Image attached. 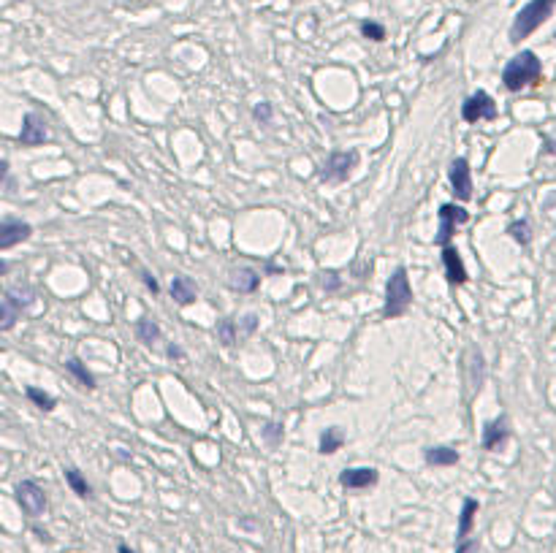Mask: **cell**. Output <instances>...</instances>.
Masks as SVG:
<instances>
[{
	"label": "cell",
	"instance_id": "obj_20",
	"mask_svg": "<svg viewBox=\"0 0 556 553\" xmlns=\"http://www.w3.org/2000/svg\"><path fill=\"white\" fill-rule=\"evenodd\" d=\"M342 445H345V431L339 429V426H331V429H326L323 434H320L318 451L323 453V456H334Z\"/></svg>",
	"mask_w": 556,
	"mask_h": 553
},
{
	"label": "cell",
	"instance_id": "obj_3",
	"mask_svg": "<svg viewBox=\"0 0 556 553\" xmlns=\"http://www.w3.org/2000/svg\"><path fill=\"white\" fill-rule=\"evenodd\" d=\"M412 304V287H410V277H407V268L396 266L393 274L386 282V304H383V315L388 320H396L402 315H407V309Z\"/></svg>",
	"mask_w": 556,
	"mask_h": 553
},
{
	"label": "cell",
	"instance_id": "obj_22",
	"mask_svg": "<svg viewBox=\"0 0 556 553\" xmlns=\"http://www.w3.org/2000/svg\"><path fill=\"white\" fill-rule=\"evenodd\" d=\"M136 336H139V342H144L147 348H152L163 334H161V326L155 323V320H149V318H139L136 320Z\"/></svg>",
	"mask_w": 556,
	"mask_h": 553
},
{
	"label": "cell",
	"instance_id": "obj_23",
	"mask_svg": "<svg viewBox=\"0 0 556 553\" xmlns=\"http://www.w3.org/2000/svg\"><path fill=\"white\" fill-rule=\"evenodd\" d=\"M217 339H220L226 348L239 345V342H242V328H239V323H236V320H231V318L220 320V323H217Z\"/></svg>",
	"mask_w": 556,
	"mask_h": 553
},
{
	"label": "cell",
	"instance_id": "obj_32",
	"mask_svg": "<svg viewBox=\"0 0 556 553\" xmlns=\"http://www.w3.org/2000/svg\"><path fill=\"white\" fill-rule=\"evenodd\" d=\"M165 353H168V358H185V350L179 348V345H168Z\"/></svg>",
	"mask_w": 556,
	"mask_h": 553
},
{
	"label": "cell",
	"instance_id": "obj_27",
	"mask_svg": "<svg viewBox=\"0 0 556 553\" xmlns=\"http://www.w3.org/2000/svg\"><path fill=\"white\" fill-rule=\"evenodd\" d=\"M261 437L266 439V445L277 448V445L283 442V437H285V434H283V426H280V423H266V426L261 429Z\"/></svg>",
	"mask_w": 556,
	"mask_h": 553
},
{
	"label": "cell",
	"instance_id": "obj_21",
	"mask_svg": "<svg viewBox=\"0 0 556 553\" xmlns=\"http://www.w3.org/2000/svg\"><path fill=\"white\" fill-rule=\"evenodd\" d=\"M65 369H68V371H71V374L79 380V385H82V388L95 390V374L84 367L82 358H76V355H74V358H68V361H65Z\"/></svg>",
	"mask_w": 556,
	"mask_h": 553
},
{
	"label": "cell",
	"instance_id": "obj_7",
	"mask_svg": "<svg viewBox=\"0 0 556 553\" xmlns=\"http://www.w3.org/2000/svg\"><path fill=\"white\" fill-rule=\"evenodd\" d=\"M461 120L464 123H483V120H496V103L486 90L473 93L467 101L461 103Z\"/></svg>",
	"mask_w": 556,
	"mask_h": 553
},
{
	"label": "cell",
	"instance_id": "obj_11",
	"mask_svg": "<svg viewBox=\"0 0 556 553\" xmlns=\"http://www.w3.org/2000/svg\"><path fill=\"white\" fill-rule=\"evenodd\" d=\"M33 236V226L30 223H22L17 217H3L0 223V250H11L17 247L20 242H27Z\"/></svg>",
	"mask_w": 556,
	"mask_h": 553
},
{
	"label": "cell",
	"instance_id": "obj_30",
	"mask_svg": "<svg viewBox=\"0 0 556 553\" xmlns=\"http://www.w3.org/2000/svg\"><path fill=\"white\" fill-rule=\"evenodd\" d=\"M142 282H144V285L149 287V290H152V296H155V293H161V285H158V280H155V277H152V274H149L147 268H142Z\"/></svg>",
	"mask_w": 556,
	"mask_h": 553
},
{
	"label": "cell",
	"instance_id": "obj_2",
	"mask_svg": "<svg viewBox=\"0 0 556 553\" xmlns=\"http://www.w3.org/2000/svg\"><path fill=\"white\" fill-rule=\"evenodd\" d=\"M554 8H556V0H529V3H524L515 11L513 22H510V33H508L510 43L518 46L521 41H527L537 27H543V22L551 20Z\"/></svg>",
	"mask_w": 556,
	"mask_h": 553
},
{
	"label": "cell",
	"instance_id": "obj_29",
	"mask_svg": "<svg viewBox=\"0 0 556 553\" xmlns=\"http://www.w3.org/2000/svg\"><path fill=\"white\" fill-rule=\"evenodd\" d=\"M239 328H242V339H248L250 334H255V328H258V318L250 312V315H245V318H242Z\"/></svg>",
	"mask_w": 556,
	"mask_h": 553
},
{
	"label": "cell",
	"instance_id": "obj_25",
	"mask_svg": "<svg viewBox=\"0 0 556 553\" xmlns=\"http://www.w3.org/2000/svg\"><path fill=\"white\" fill-rule=\"evenodd\" d=\"M27 393V399L39 407V410H43V412H52L55 407H57V399L52 396V393H46V390H41V388H36V385H30V388L25 390Z\"/></svg>",
	"mask_w": 556,
	"mask_h": 553
},
{
	"label": "cell",
	"instance_id": "obj_17",
	"mask_svg": "<svg viewBox=\"0 0 556 553\" xmlns=\"http://www.w3.org/2000/svg\"><path fill=\"white\" fill-rule=\"evenodd\" d=\"M477 510H480L477 499L467 496V499H464V505H461V512H459V529H456V540H459V542H464V540L470 537V532H473V526H475V515H477Z\"/></svg>",
	"mask_w": 556,
	"mask_h": 553
},
{
	"label": "cell",
	"instance_id": "obj_24",
	"mask_svg": "<svg viewBox=\"0 0 556 553\" xmlns=\"http://www.w3.org/2000/svg\"><path fill=\"white\" fill-rule=\"evenodd\" d=\"M508 236L513 239L515 245L527 247L532 242V226H529V220L527 217H521V220H513L510 226H508Z\"/></svg>",
	"mask_w": 556,
	"mask_h": 553
},
{
	"label": "cell",
	"instance_id": "obj_4",
	"mask_svg": "<svg viewBox=\"0 0 556 553\" xmlns=\"http://www.w3.org/2000/svg\"><path fill=\"white\" fill-rule=\"evenodd\" d=\"M470 220V212L459 204H442L437 212V233H434V245L448 247L456 236V228L464 226Z\"/></svg>",
	"mask_w": 556,
	"mask_h": 553
},
{
	"label": "cell",
	"instance_id": "obj_9",
	"mask_svg": "<svg viewBox=\"0 0 556 553\" xmlns=\"http://www.w3.org/2000/svg\"><path fill=\"white\" fill-rule=\"evenodd\" d=\"M17 502H20V507L25 515H30V518H39L46 512V493L43 489L36 483V480H22L20 486H17Z\"/></svg>",
	"mask_w": 556,
	"mask_h": 553
},
{
	"label": "cell",
	"instance_id": "obj_33",
	"mask_svg": "<svg viewBox=\"0 0 556 553\" xmlns=\"http://www.w3.org/2000/svg\"><path fill=\"white\" fill-rule=\"evenodd\" d=\"M117 553H136V551H130L128 545H117Z\"/></svg>",
	"mask_w": 556,
	"mask_h": 553
},
{
	"label": "cell",
	"instance_id": "obj_13",
	"mask_svg": "<svg viewBox=\"0 0 556 553\" xmlns=\"http://www.w3.org/2000/svg\"><path fill=\"white\" fill-rule=\"evenodd\" d=\"M442 268H445V277H448V282L454 287H461L470 282V274H467V266H464V261H461V255H459V250L456 247H442Z\"/></svg>",
	"mask_w": 556,
	"mask_h": 553
},
{
	"label": "cell",
	"instance_id": "obj_5",
	"mask_svg": "<svg viewBox=\"0 0 556 553\" xmlns=\"http://www.w3.org/2000/svg\"><path fill=\"white\" fill-rule=\"evenodd\" d=\"M36 299V293L30 287H8L0 304V331H11L14 323L20 320L22 309L30 307Z\"/></svg>",
	"mask_w": 556,
	"mask_h": 553
},
{
	"label": "cell",
	"instance_id": "obj_19",
	"mask_svg": "<svg viewBox=\"0 0 556 553\" xmlns=\"http://www.w3.org/2000/svg\"><path fill=\"white\" fill-rule=\"evenodd\" d=\"M62 475H65V483L71 486V491L76 493L79 499H93V486L87 483V477L76 467H65Z\"/></svg>",
	"mask_w": 556,
	"mask_h": 553
},
{
	"label": "cell",
	"instance_id": "obj_14",
	"mask_svg": "<svg viewBox=\"0 0 556 553\" xmlns=\"http://www.w3.org/2000/svg\"><path fill=\"white\" fill-rule=\"evenodd\" d=\"M508 437H510L508 415H499V418L489 421V423L483 426V437H480V442H483V448H486V451H499V448L508 442Z\"/></svg>",
	"mask_w": 556,
	"mask_h": 553
},
{
	"label": "cell",
	"instance_id": "obj_28",
	"mask_svg": "<svg viewBox=\"0 0 556 553\" xmlns=\"http://www.w3.org/2000/svg\"><path fill=\"white\" fill-rule=\"evenodd\" d=\"M252 117H255V120H258L261 125H271V120H274V109H271V103H269V101L255 103V109H252Z\"/></svg>",
	"mask_w": 556,
	"mask_h": 553
},
{
	"label": "cell",
	"instance_id": "obj_16",
	"mask_svg": "<svg viewBox=\"0 0 556 553\" xmlns=\"http://www.w3.org/2000/svg\"><path fill=\"white\" fill-rule=\"evenodd\" d=\"M423 461L429 467H456L461 461V453L456 448H448V445H434V448H426Z\"/></svg>",
	"mask_w": 556,
	"mask_h": 553
},
{
	"label": "cell",
	"instance_id": "obj_10",
	"mask_svg": "<svg viewBox=\"0 0 556 553\" xmlns=\"http://www.w3.org/2000/svg\"><path fill=\"white\" fill-rule=\"evenodd\" d=\"M380 483V472L374 467H348L339 472V486L348 491H364V489H374Z\"/></svg>",
	"mask_w": 556,
	"mask_h": 553
},
{
	"label": "cell",
	"instance_id": "obj_1",
	"mask_svg": "<svg viewBox=\"0 0 556 553\" xmlns=\"http://www.w3.org/2000/svg\"><path fill=\"white\" fill-rule=\"evenodd\" d=\"M543 79V62L532 49H521L502 68V84L508 93H521L527 87H535Z\"/></svg>",
	"mask_w": 556,
	"mask_h": 553
},
{
	"label": "cell",
	"instance_id": "obj_15",
	"mask_svg": "<svg viewBox=\"0 0 556 553\" xmlns=\"http://www.w3.org/2000/svg\"><path fill=\"white\" fill-rule=\"evenodd\" d=\"M171 299L179 307H190L198 299V285L190 277H185V274H177V277H171Z\"/></svg>",
	"mask_w": 556,
	"mask_h": 553
},
{
	"label": "cell",
	"instance_id": "obj_12",
	"mask_svg": "<svg viewBox=\"0 0 556 553\" xmlns=\"http://www.w3.org/2000/svg\"><path fill=\"white\" fill-rule=\"evenodd\" d=\"M49 139V130H46V123H43L41 114L36 111H27L22 117V130H20V144L22 146H39Z\"/></svg>",
	"mask_w": 556,
	"mask_h": 553
},
{
	"label": "cell",
	"instance_id": "obj_18",
	"mask_svg": "<svg viewBox=\"0 0 556 553\" xmlns=\"http://www.w3.org/2000/svg\"><path fill=\"white\" fill-rule=\"evenodd\" d=\"M258 285H261V274L252 268H233L228 277V287L239 290V293H252Z\"/></svg>",
	"mask_w": 556,
	"mask_h": 553
},
{
	"label": "cell",
	"instance_id": "obj_31",
	"mask_svg": "<svg viewBox=\"0 0 556 553\" xmlns=\"http://www.w3.org/2000/svg\"><path fill=\"white\" fill-rule=\"evenodd\" d=\"M454 553H477V540H464V542H459Z\"/></svg>",
	"mask_w": 556,
	"mask_h": 553
},
{
	"label": "cell",
	"instance_id": "obj_8",
	"mask_svg": "<svg viewBox=\"0 0 556 553\" xmlns=\"http://www.w3.org/2000/svg\"><path fill=\"white\" fill-rule=\"evenodd\" d=\"M448 182L454 190L456 201H470L473 198V168L467 158H454L448 165Z\"/></svg>",
	"mask_w": 556,
	"mask_h": 553
},
{
	"label": "cell",
	"instance_id": "obj_6",
	"mask_svg": "<svg viewBox=\"0 0 556 553\" xmlns=\"http://www.w3.org/2000/svg\"><path fill=\"white\" fill-rule=\"evenodd\" d=\"M358 165V152L355 149H337L331 152L323 163V171H320V179L323 182H345L348 177L353 174V168Z\"/></svg>",
	"mask_w": 556,
	"mask_h": 553
},
{
	"label": "cell",
	"instance_id": "obj_26",
	"mask_svg": "<svg viewBox=\"0 0 556 553\" xmlns=\"http://www.w3.org/2000/svg\"><path fill=\"white\" fill-rule=\"evenodd\" d=\"M358 30H361L364 39H369V41H374V43L386 41V36H388L386 25H383V22H374V20H364L358 25Z\"/></svg>",
	"mask_w": 556,
	"mask_h": 553
}]
</instances>
